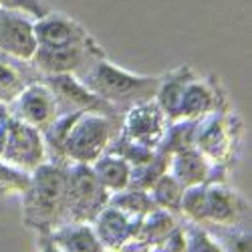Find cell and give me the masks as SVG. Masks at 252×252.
Returning <instances> with one entry per match:
<instances>
[{"label": "cell", "instance_id": "1", "mask_svg": "<svg viewBox=\"0 0 252 252\" xmlns=\"http://www.w3.org/2000/svg\"><path fill=\"white\" fill-rule=\"evenodd\" d=\"M67 167L47 161L31 174L23 194L25 222L40 232H53L65 224Z\"/></svg>", "mask_w": 252, "mask_h": 252}, {"label": "cell", "instance_id": "2", "mask_svg": "<svg viewBox=\"0 0 252 252\" xmlns=\"http://www.w3.org/2000/svg\"><path fill=\"white\" fill-rule=\"evenodd\" d=\"M81 81L103 101L117 109V113H125L133 105L152 101L159 87L161 77H148L135 75L117 65L109 63L107 59H99L95 65L81 77Z\"/></svg>", "mask_w": 252, "mask_h": 252}, {"label": "cell", "instance_id": "3", "mask_svg": "<svg viewBox=\"0 0 252 252\" xmlns=\"http://www.w3.org/2000/svg\"><path fill=\"white\" fill-rule=\"evenodd\" d=\"M121 119L101 113H73L63 139V165H93L117 139Z\"/></svg>", "mask_w": 252, "mask_h": 252}, {"label": "cell", "instance_id": "4", "mask_svg": "<svg viewBox=\"0 0 252 252\" xmlns=\"http://www.w3.org/2000/svg\"><path fill=\"white\" fill-rule=\"evenodd\" d=\"M111 194L97 180L91 165H67V208L65 224H93L103 208H107Z\"/></svg>", "mask_w": 252, "mask_h": 252}, {"label": "cell", "instance_id": "5", "mask_svg": "<svg viewBox=\"0 0 252 252\" xmlns=\"http://www.w3.org/2000/svg\"><path fill=\"white\" fill-rule=\"evenodd\" d=\"M0 159L14 170L31 176L36 167L49 161L43 133L23 121L8 117L2 148H0Z\"/></svg>", "mask_w": 252, "mask_h": 252}, {"label": "cell", "instance_id": "6", "mask_svg": "<svg viewBox=\"0 0 252 252\" xmlns=\"http://www.w3.org/2000/svg\"><path fill=\"white\" fill-rule=\"evenodd\" d=\"M238 129L234 127V117L224 111L210 113L196 123L194 148L218 167H224L232 159Z\"/></svg>", "mask_w": 252, "mask_h": 252}, {"label": "cell", "instance_id": "7", "mask_svg": "<svg viewBox=\"0 0 252 252\" xmlns=\"http://www.w3.org/2000/svg\"><path fill=\"white\" fill-rule=\"evenodd\" d=\"M170 127L165 113L159 109L156 99L133 105L131 109L123 113L119 137L123 141H129L139 148L158 152L165 137V131Z\"/></svg>", "mask_w": 252, "mask_h": 252}, {"label": "cell", "instance_id": "8", "mask_svg": "<svg viewBox=\"0 0 252 252\" xmlns=\"http://www.w3.org/2000/svg\"><path fill=\"white\" fill-rule=\"evenodd\" d=\"M103 57H105V51L95 40V43L83 45V47H57V49L38 47L31 63L40 73V77L75 75L81 79Z\"/></svg>", "mask_w": 252, "mask_h": 252}, {"label": "cell", "instance_id": "9", "mask_svg": "<svg viewBox=\"0 0 252 252\" xmlns=\"http://www.w3.org/2000/svg\"><path fill=\"white\" fill-rule=\"evenodd\" d=\"M43 81L53 91L61 115H71V113H101L117 117L119 113L113 105L97 97L85 83L75 75H53V77H43Z\"/></svg>", "mask_w": 252, "mask_h": 252}, {"label": "cell", "instance_id": "10", "mask_svg": "<svg viewBox=\"0 0 252 252\" xmlns=\"http://www.w3.org/2000/svg\"><path fill=\"white\" fill-rule=\"evenodd\" d=\"M6 109H8L10 117L31 125V127L38 129L40 133H45L61 117L57 99H55L53 91L49 89V85L43 81V77L34 81L32 85H29L23 91V95L14 103H10Z\"/></svg>", "mask_w": 252, "mask_h": 252}, {"label": "cell", "instance_id": "11", "mask_svg": "<svg viewBox=\"0 0 252 252\" xmlns=\"http://www.w3.org/2000/svg\"><path fill=\"white\" fill-rule=\"evenodd\" d=\"M34 36L36 45L45 49L83 47L95 43V38L81 23L61 12H49L45 18L34 20Z\"/></svg>", "mask_w": 252, "mask_h": 252}, {"label": "cell", "instance_id": "12", "mask_svg": "<svg viewBox=\"0 0 252 252\" xmlns=\"http://www.w3.org/2000/svg\"><path fill=\"white\" fill-rule=\"evenodd\" d=\"M36 49L34 20L25 14L0 10V53L20 61H31Z\"/></svg>", "mask_w": 252, "mask_h": 252}, {"label": "cell", "instance_id": "13", "mask_svg": "<svg viewBox=\"0 0 252 252\" xmlns=\"http://www.w3.org/2000/svg\"><path fill=\"white\" fill-rule=\"evenodd\" d=\"M246 214L244 202L220 182L206 184V218L210 226H236Z\"/></svg>", "mask_w": 252, "mask_h": 252}, {"label": "cell", "instance_id": "14", "mask_svg": "<svg viewBox=\"0 0 252 252\" xmlns=\"http://www.w3.org/2000/svg\"><path fill=\"white\" fill-rule=\"evenodd\" d=\"M218 170H222V167L212 165L196 148L182 150L170 156V167H167V172L182 184L184 190L192 186H204V184L216 182Z\"/></svg>", "mask_w": 252, "mask_h": 252}, {"label": "cell", "instance_id": "15", "mask_svg": "<svg viewBox=\"0 0 252 252\" xmlns=\"http://www.w3.org/2000/svg\"><path fill=\"white\" fill-rule=\"evenodd\" d=\"M40 79V73L34 69L31 61H20L0 53V103H14L23 91Z\"/></svg>", "mask_w": 252, "mask_h": 252}, {"label": "cell", "instance_id": "16", "mask_svg": "<svg viewBox=\"0 0 252 252\" xmlns=\"http://www.w3.org/2000/svg\"><path fill=\"white\" fill-rule=\"evenodd\" d=\"M137 222L139 220L129 218L127 214L119 212L117 208L107 206V208H103L99 216L93 220V230L105 248L121 250L125 244H129L133 240Z\"/></svg>", "mask_w": 252, "mask_h": 252}, {"label": "cell", "instance_id": "17", "mask_svg": "<svg viewBox=\"0 0 252 252\" xmlns=\"http://www.w3.org/2000/svg\"><path fill=\"white\" fill-rule=\"evenodd\" d=\"M216 111H220V97L216 85L196 75L184 89L180 103V121H200Z\"/></svg>", "mask_w": 252, "mask_h": 252}, {"label": "cell", "instance_id": "18", "mask_svg": "<svg viewBox=\"0 0 252 252\" xmlns=\"http://www.w3.org/2000/svg\"><path fill=\"white\" fill-rule=\"evenodd\" d=\"M196 77L194 69L192 67H180V69H174L167 75H161V81H159V87L156 91V103L159 105V109L165 113L167 121L174 123V121H180V103H182V95H184V89L186 85L190 83L192 79Z\"/></svg>", "mask_w": 252, "mask_h": 252}, {"label": "cell", "instance_id": "19", "mask_svg": "<svg viewBox=\"0 0 252 252\" xmlns=\"http://www.w3.org/2000/svg\"><path fill=\"white\" fill-rule=\"evenodd\" d=\"M49 234L61 252H105L91 224H63Z\"/></svg>", "mask_w": 252, "mask_h": 252}, {"label": "cell", "instance_id": "20", "mask_svg": "<svg viewBox=\"0 0 252 252\" xmlns=\"http://www.w3.org/2000/svg\"><path fill=\"white\" fill-rule=\"evenodd\" d=\"M93 172L97 180L103 184V188L111 196L117 192H123L129 188V178H131V165L125 161L123 158L115 154H103L93 165Z\"/></svg>", "mask_w": 252, "mask_h": 252}, {"label": "cell", "instance_id": "21", "mask_svg": "<svg viewBox=\"0 0 252 252\" xmlns=\"http://www.w3.org/2000/svg\"><path fill=\"white\" fill-rule=\"evenodd\" d=\"M152 202L161 208V210H167V212H180V204H182V196H184V188L182 184L167 172L163 174L161 178H158L154 182V186L148 190Z\"/></svg>", "mask_w": 252, "mask_h": 252}, {"label": "cell", "instance_id": "22", "mask_svg": "<svg viewBox=\"0 0 252 252\" xmlns=\"http://www.w3.org/2000/svg\"><path fill=\"white\" fill-rule=\"evenodd\" d=\"M167 167H170V156H165L161 152H156V156L150 161L131 167L129 188H131V190L148 192L158 178H161L163 174H167Z\"/></svg>", "mask_w": 252, "mask_h": 252}, {"label": "cell", "instance_id": "23", "mask_svg": "<svg viewBox=\"0 0 252 252\" xmlns=\"http://www.w3.org/2000/svg\"><path fill=\"white\" fill-rule=\"evenodd\" d=\"M111 208H117L119 212L127 214L129 218L133 220H139L141 216H145L150 212V210L156 208V204L152 202L150 194L148 192H141V190H131V188H127V190L123 192H117L109 198V204Z\"/></svg>", "mask_w": 252, "mask_h": 252}, {"label": "cell", "instance_id": "24", "mask_svg": "<svg viewBox=\"0 0 252 252\" xmlns=\"http://www.w3.org/2000/svg\"><path fill=\"white\" fill-rule=\"evenodd\" d=\"M29 180H31L29 174L14 170V167L6 165L0 159V196H14V194L23 196L29 186Z\"/></svg>", "mask_w": 252, "mask_h": 252}, {"label": "cell", "instance_id": "25", "mask_svg": "<svg viewBox=\"0 0 252 252\" xmlns=\"http://www.w3.org/2000/svg\"><path fill=\"white\" fill-rule=\"evenodd\" d=\"M0 10L25 14L32 20H40L51 12V8L43 0H0Z\"/></svg>", "mask_w": 252, "mask_h": 252}, {"label": "cell", "instance_id": "26", "mask_svg": "<svg viewBox=\"0 0 252 252\" xmlns=\"http://www.w3.org/2000/svg\"><path fill=\"white\" fill-rule=\"evenodd\" d=\"M184 234H186V252H222L206 228L192 226L184 230Z\"/></svg>", "mask_w": 252, "mask_h": 252}, {"label": "cell", "instance_id": "27", "mask_svg": "<svg viewBox=\"0 0 252 252\" xmlns=\"http://www.w3.org/2000/svg\"><path fill=\"white\" fill-rule=\"evenodd\" d=\"M8 109L6 105L0 103V148H2V139H4V131H6V123H8Z\"/></svg>", "mask_w": 252, "mask_h": 252}, {"label": "cell", "instance_id": "28", "mask_svg": "<svg viewBox=\"0 0 252 252\" xmlns=\"http://www.w3.org/2000/svg\"><path fill=\"white\" fill-rule=\"evenodd\" d=\"M38 252H61V250H59L57 244L53 242L51 234H49V232H43V242H40V250H38Z\"/></svg>", "mask_w": 252, "mask_h": 252}]
</instances>
